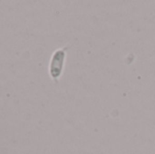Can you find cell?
<instances>
[{"label":"cell","mask_w":155,"mask_h":154,"mask_svg":"<svg viewBox=\"0 0 155 154\" xmlns=\"http://www.w3.org/2000/svg\"><path fill=\"white\" fill-rule=\"evenodd\" d=\"M66 47H62L55 50L49 62V74L50 77L57 82L63 74L65 59H66Z\"/></svg>","instance_id":"obj_1"}]
</instances>
